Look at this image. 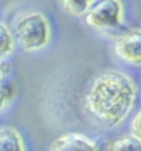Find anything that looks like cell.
Returning <instances> with one entry per match:
<instances>
[{"label":"cell","instance_id":"5","mask_svg":"<svg viewBox=\"0 0 141 151\" xmlns=\"http://www.w3.org/2000/svg\"><path fill=\"white\" fill-rule=\"evenodd\" d=\"M50 151H99L91 139L77 132L60 136L51 145Z\"/></svg>","mask_w":141,"mask_h":151},{"label":"cell","instance_id":"9","mask_svg":"<svg viewBox=\"0 0 141 151\" xmlns=\"http://www.w3.org/2000/svg\"><path fill=\"white\" fill-rule=\"evenodd\" d=\"M12 38L8 29L0 23V58L9 54L12 50Z\"/></svg>","mask_w":141,"mask_h":151},{"label":"cell","instance_id":"12","mask_svg":"<svg viewBox=\"0 0 141 151\" xmlns=\"http://www.w3.org/2000/svg\"><path fill=\"white\" fill-rule=\"evenodd\" d=\"M8 63H6L4 61H0V81L2 80V77H4V74H7V72H8Z\"/></svg>","mask_w":141,"mask_h":151},{"label":"cell","instance_id":"4","mask_svg":"<svg viewBox=\"0 0 141 151\" xmlns=\"http://www.w3.org/2000/svg\"><path fill=\"white\" fill-rule=\"evenodd\" d=\"M114 51L117 58L131 65L141 62V32L139 29H130L120 34L115 41Z\"/></svg>","mask_w":141,"mask_h":151},{"label":"cell","instance_id":"10","mask_svg":"<svg viewBox=\"0 0 141 151\" xmlns=\"http://www.w3.org/2000/svg\"><path fill=\"white\" fill-rule=\"evenodd\" d=\"M11 91L12 88L10 85H4L0 83V109L4 108L6 103L11 97Z\"/></svg>","mask_w":141,"mask_h":151},{"label":"cell","instance_id":"8","mask_svg":"<svg viewBox=\"0 0 141 151\" xmlns=\"http://www.w3.org/2000/svg\"><path fill=\"white\" fill-rule=\"evenodd\" d=\"M95 0H60L64 11L72 16H81L91 8Z\"/></svg>","mask_w":141,"mask_h":151},{"label":"cell","instance_id":"2","mask_svg":"<svg viewBox=\"0 0 141 151\" xmlns=\"http://www.w3.org/2000/svg\"><path fill=\"white\" fill-rule=\"evenodd\" d=\"M19 45L27 51L41 49L50 38V30L45 18L37 12H32L21 18L14 29Z\"/></svg>","mask_w":141,"mask_h":151},{"label":"cell","instance_id":"6","mask_svg":"<svg viewBox=\"0 0 141 151\" xmlns=\"http://www.w3.org/2000/svg\"><path fill=\"white\" fill-rule=\"evenodd\" d=\"M0 151H24L20 134L11 127L0 128Z\"/></svg>","mask_w":141,"mask_h":151},{"label":"cell","instance_id":"3","mask_svg":"<svg viewBox=\"0 0 141 151\" xmlns=\"http://www.w3.org/2000/svg\"><path fill=\"white\" fill-rule=\"evenodd\" d=\"M122 21V4L119 0H98L85 12V23L96 31L119 27Z\"/></svg>","mask_w":141,"mask_h":151},{"label":"cell","instance_id":"11","mask_svg":"<svg viewBox=\"0 0 141 151\" xmlns=\"http://www.w3.org/2000/svg\"><path fill=\"white\" fill-rule=\"evenodd\" d=\"M140 111H137L131 119V124H130V128H131V132H132L131 134L137 138H140Z\"/></svg>","mask_w":141,"mask_h":151},{"label":"cell","instance_id":"1","mask_svg":"<svg viewBox=\"0 0 141 151\" xmlns=\"http://www.w3.org/2000/svg\"><path fill=\"white\" fill-rule=\"evenodd\" d=\"M136 98L137 89L128 76L117 71H106L94 78L85 97V106L99 124L114 127L127 118Z\"/></svg>","mask_w":141,"mask_h":151},{"label":"cell","instance_id":"7","mask_svg":"<svg viewBox=\"0 0 141 151\" xmlns=\"http://www.w3.org/2000/svg\"><path fill=\"white\" fill-rule=\"evenodd\" d=\"M106 151H141L140 138L130 134L114 139Z\"/></svg>","mask_w":141,"mask_h":151}]
</instances>
